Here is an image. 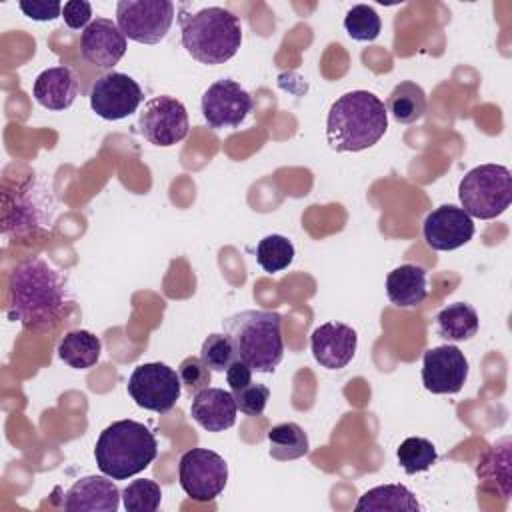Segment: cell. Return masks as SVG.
<instances>
[{"label":"cell","mask_w":512,"mask_h":512,"mask_svg":"<svg viewBox=\"0 0 512 512\" xmlns=\"http://www.w3.org/2000/svg\"><path fill=\"white\" fill-rule=\"evenodd\" d=\"M70 300L64 272L44 258H28L10 272L6 314L26 330H54Z\"/></svg>","instance_id":"1"},{"label":"cell","mask_w":512,"mask_h":512,"mask_svg":"<svg viewBox=\"0 0 512 512\" xmlns=\"http://www.w3.org/2000/svg\"><path fill=\"white\" fill-rule=\"evenodd\" d=\"M388 130L384 102L368 90L342 94L328 112L326 140L336 152H360L374 146Z\"/></svg>","instance_id":"2"},{"label":"cell","mask_w":512,"mask_h":512,"mask_svg":"<svg viewBox=\"0 0 512 512\" xmlns=\"http://www.w3.org/2000/svg\"><path fill=\"white\" fill-rule=\"evenodd\" d=\"M236 358L252 372L272 374L284 356L282 316L272 310H242L222 320Z\"/></svg>","instance_id":"3"},{"label":"cell","mask_w":512,"mask_h":512,"mask_svg":"<svg viewBox=\"0 0 512 512\" xmlns=\"http://www.w3.org/2000/svg\"><path fill=\"white\" fill-rule=\"evenodd\" d=\"M178 22L184 50L200 64H224L242 44V24L226 8L208 6L190 14L180 10Z\"/></svg>","instance_id":"4"},{"label":"cell","mask_w":512,"mask_h":512,"mask_svg":"<svg viewBox=\"0 0 512 512\" xmlns=\"http://www.w3.org/2000/svg\"><path fill=\"white\" fill-rule=\"evenodd\" d=\"M158 454V442L148 426L136 420H116L106 426L94 446L102 474L126 480L148 468Z\"/></svg>","instance_id":"5"},{"label":"cell","mask_w":512,"mask_h":512,"mask_svg":"<svg viewBox=\"0 0 512 512\" xmlns=\"http://www.w3.org/2000/svg\"><path fill=\"white\" fill-rule=\"evenodd\" d=\"M462 210L472 218L492 220L500 216L512 200V176L502 164H480L464 174L458 184Z\"/></svg>","instance_id":"6"},{"label":"cell","mask_w":512,"mask_h":512,"mask_svg":"<svg viewBox=\"0 0 512 512\" xmlns=\"http://www.w3.org/2000/svg\"><path fill=\"white\" fill-rule=\"evenodd\" d=\"M174 4L170 0H120L116 24L120 32L138 44H158L170 30Z\"/></svg>","instance_id":"7"},{"label":"cell","mask_w":512,"mask_h":512,"mask_svg":"<svg viewBox=\"0 0 512 512\" xmlns=\"http://www.w3.org/2000/svg\"><path fill=\"white\" fill-rule=\"evenodd\" d=\"M128 394L144 408L166 414L182 394V382L174 368L164 362H146L134 368L128 378Z\"/></svg>","instance_id":"8"},{"label":"cell","mask_w":512,"mask_h":512,"mask_svg":"<svg viewBox=\"0 0 512 512\" xmlns=\"http://www.w3.org/2000/svg\"><path fill=\"white\" fill-rule=\"evenodd\" d=\"M178 478L182 490L192 500L210 502L228 482V464L214 450L192 448L180 456Z\"/></svg>","instance_id":"9"},{"label":"cell","mask_w":512,"mask_h":512,"mask_svg":"<svg viewBox=\"0 0 512 512\" xmlns=\"http://www.w3.org/2000/svg\"><path fill=\"white\" fill-rule=\"evenodd\" d=\"M188 112L184 104L174 96H154L150 98L140 116L138 132L154 146H174L188 134Z\"/></svg>","instance_id":"10"},{"label":"cell","mask_w":512,"mask_h":512,"mask_svg":"<svg viewBox=\"0 0 512 512\" xmlns=\"http://www.w3.org/2000/svg\"><path fill=\"white\" fill-rule=\"evenodd\" d=\"M144 94L138 82L122 72H106L90 88V106L104 120H122L138 110Z\"/></svg>","instance_id":"11"},{"label":"cell","mask_w":512,"mask_h":512,"mask_svg":"<svg viewBox=\"0 0 512 512\" xmlns=\"http://www.w3.org/2000/svg\"><path fill=\"white\" fill-rule=\"evenodd\" d=\"M200 108L206 124L214 130H222L240 126L252 112L254 102L236 80L224 78L208 86V90L202 94Z\"/></svg>","instance_id":"12"},{"label":"cell","mask_w":512,"mask_h":512,"mask_svg":"<svg viewBox=\"0 0 512 512\" xmlns=\"http://www.w3.org/2000/svg\"><path fill=\"white\" fill-rule=\"evenodd\" d=\"M468 378V360L454 344L436 346L424 352L422 384L432 394H456Z\"/></svg>","instance_id":"13"},{"label":"cell","mask_w":512,"mask_h":512,"mask_svg":"<svg viewBox=\"0 0 512 512\" xmlns=\"http://www.w3.org/2000/svg\"><path fill=\"white\" fill-rule=\"evenodd\" d=\"M422 234L432 250H456L472 240L474 220L462 208L444 204L424 218Z\"/></svg>","instance_id":"14"},{"label":"cell","mask_w":512,"mask_h":512,"mask_svg":"<svg viewBox=\"0 0 512 512\" xmlns=\"http://www.w3.org/2000/svg\"><path fill=\"white\" fill-rule=\"evenodd\" d=\"M50 220V206L34 186H20L16 192H4V234L26 236Z\"/></svg>","instance_id":"15"},{"label":"cell","mask_w":512,"mask_h":512,"mask_svg":"<svg viewBox=\"0 0 512 512\" xmlns=\"http://www.w3.org/2000/svg\"><path fill=\"white\" fill-rule=\"evenodd\" d=\"M126 36L110 18L92 20L80 34V54L98 68H112L126 54Z\"/></svg>","instance_id":"16"},{"label":"cell","mask_w":512,"mask_h":512,"mask_svg":"<svg viewBox=\"0 0 512 512\" xmlns=\"http://www.w3.org/2000/svg\"><path fill=\"white\" fill-rule=\"evenodd\" d=\"M358 346V334L344 322H324L310 336L314 360L328 370H340L352 362Z\"/></svg>","instance_id":"17"},{"label":"cell","mask_w":512,"mask_h":512,"mask_svg":"<svg viewBox=\"0 0 512 512\" xmlns=\"http://www.w3.org/2000/svg\"><path fill=\"white\" fill-rule=\"evenodd\" d=\"M122 492L110 476H84L64 494L62 506L70 512H116Z\"/></svg>","instance_id":"18"},{"label":"cell","mask_w":512,"mask_h":512,"mask_svg":"<svg viewBox=\"0 0 512 512\" xmlns=\"http://www.w3.org/2000/svg\"><path fill=\"white\" fill-rule=\"evenodd\" d=\"M236 400L234 394L224 388H204L194 394L190 404V416L208 432H222L236 422Z\"/></svg>","instance_id":"19"},{"label":"cell","mask_w":512,"mask_h":512,"mask_svg":"<svg viewBox=\"0 0 512 512\" xmlns=\"http://www.w3.org/2000/svg\"><path fill=\"white\" fill-rule=\"evenodd\" d=\"M32 94L48 110H66L78 96V78L68 66L46 68L36 76Z\"/></svg>","instance_id":"20"},{"label":"cell","mask_w":512,"mask_h":512,"mask_svg":"<svg viewBox=\"0 0 512 512\" xmlns=\"http://www.w3.org/2000/svg\"><path fill=\"white\" fill-rule=\"evenodd\" d=\"M386 296L398 308H414L428 296L426 270L418 264H402L386 278Z\"/></svg>","instance_id":"21"},{"label":"cell","mask_w":512,"mask_h":512,"mask_svg":"<svg viewBox=\"0 0 512 512\" xmlns=\"http://www.w3.org/2000/svg\"><path fill=\"white\" fill-rule=\"evenodd\" d=\"M416 512L420 504L404 484H382L366 490L356 502V512Z\"/></svg>","instance_id":"22"},{"label":"cell","mask_w":512,"mask_h":512,"mask_svg":"<svg viewBox=\"0 0 512 512\" xmlns=\"http://www.w3.org/2000/svg\"><path fill=\"white\" fill-rule=\"evenodd\" d=\"M436 332L448 342H464L476 336L480 320L476 310L466 302H454L436 314Z\"/></svg>","instance_id":"23"},{"label":"cell","mask_w":512,"mask_h":512,"mask_svg":"<svg viewBox=\"0 0 512 512\" xmlns=\"http://www.w3.org/2000/svg\"><path fill=\"white\" fill-rule=\"evenodd\" d=\"M102 342L88 330H72L58 344V356L76 370H86L100 360Z\"/></svg>","instance_id":"24"},{"label":"cell","mask_w":512,"mask_h":512,"mask_svg":"<svg viewBox=\"0 0 512 512\" xmlns=\"http://www.w3.org/2000/svg\"><path fill=\"white\" fill-rule=\"evenodd\" d=\"M384 106L396 122L412 124L426 112V92L416 82H400L392 88Z\"/></svg>","instance_id":"25"},{"label":"cell","mask_w":512,"mask_h":512,"mask_svg":"<svg viewBox=\"0 0 512 512\" xmlns=\"http://www.w3.org/2000/svg\"><path fill=\"white\" fill-rule=\"evenodd\" d=\"M270 456L276 460H296L308 454L310 442L302 426L296 422H282L268 430Z\"/></svg>","instance_id":"26"},{"label":"cell","mask_w":512,"mask_h":512,"mask_svg":"<svg viewBox=\"0 0 512 512\" xmlns=\"http://www.w3.org/2000/svg\"><path fill=\"white\" fill-rule=\"evenodd\" d=\"M476 474L484 486H494L498 480L502 484V496H510V438H502L484 454L478 462Z\"/></svg>","instance_id":"27"},{"label":"cell","mask_w":512,"mask_h":512,"mask_svg":"<svg viewBox=\"0 0 512 512\" xmlns=\"http://www.w3.org/2000/svg\"><path fill=\"white\" fill-rule=\"evenodd\" d=\"M294 260V244L282 234L264 236L256 246V262L266 272H280Z\"/></svg>","instance_id":"28"},{"label":"cell","mask_w":512,"mask_h":512,"mask_svg":"<svg viewBox=\"0 0 512 512\" xmlns=\"http://www.w3.org/2000/svg\"><path fill=\"white\" fill-rule=\"evenodd\" d=\"M396 458L406 474H416L432 468L438 454L430 440L422 436H410L396 450Z\"/></svg>","instance_id":"29"},{"label":"cell","mask_w":512,"mask_h":512,"mask_svg":"<svg viewBox=\"0 0 512 512\" xmlns=\"http://www.w3.org/2000/svg\"><path fill=\"white\" fill-rule=\"evenodd\" d=\"M344 30L352 40L372 42L378 38L380 30H382V22L372 6L356 4L346 12Z\"/></svg>","instance_id":"30"},{"label":"cell","mask_w":512,"mask_h":512,"mask_svg":"<svg viewBox=\"0 0 512 512\" xmlns=\"http://www.w3.org/2000/svg\"><path fill=\"white\" fill-rule=\"evenodd\" d=\"M162 500V488L150 478L132 480L122 490V502L128 512H154Z\"/></svg>","instance_id":"31"},{"label":"cell","mask_w":512,"mask_h":512,"mask_svg":"<svg viewBox=\"0 0 512 512\" xmlns=\"http://www.w3.org/2000/svg\"><path fill=\"white\" fill-rule=\"evenodd\" d=\"M200 358L212 372H226L228 366L236 360V350L226 334L214 332L202 342Z\"/></svg>","instance_id":"32"},{"label":"cell","mask_w":512,"mask_h":512,"mask_svg":"<svg viewBox=\"0 0 512 512\" xmlns=\"http://www.w3.org/2000/svg\"><path fill=\"white\" fill-rule=\"evenodd\" d=\"M178 376H180L182 388L192 396L210 386L212 370L202 362L200 356H188L180 362Z\"/></svg>","instance_id":"33"},{"label":"cell","mask_w":512,"mask_h":512,"mask_svg":"<svg viewBox=\"0 0 512 512\" xmlns=\"http://www.w3.org/2000/svg\"><path fill=\"white\" fill-rule=\"evenodd\" d=\"M234 400H236V406L242 414L246 416H260L268 404V398H270V390L266 384H260V382H250L248 386L240 388V390H234Z\"/></svg>","instance_id":"34"},{"label":"cell","mask_w":512,"mask_h":512,"mask_svg":"<svg viewBox=\"0 0 512 512\" xmlns=\"http://www.w3.org/2000/svg\"><path fill=\"white\" fill-rule=\"evenodd\" d=\"M20 10L38 22H46V20H54L58 16H62V4L60 2H46V0H22Z\"/></svg>","instance_id":"35"},{"label":"cell","mask_w":512,"mask_h":512,"mask_svg":"<svg viewBox=\"0 0 512 512\" xmlns=\"http://www.w3.org/2000/svg\"><path fill=\"white\" fill-rule=\"evenodd\" d=\"M92 6L90 2H84V0H70L62 6V18L66 22L68 28L72 30H80V28H86L92 20Z\"/></svg>","instance_id":"36"},{"label":"cell","mask_w":512,"mask_h":512,"mask_svg":"<svg viewBox=\"0 0 512 512\" xmlns=\"http://www.w3.org/2000/svg\"><path fill=\"white\" fill-rule=\"evenodd\" d=\"M226 382H228V386H230L232 392H234V390H240V388H244V386H248V384L252 382V368H250L246 362H242L240 358H236V360L228 366V370H226Z\"/></svg>","instance_id":"37"}]
</instances>
